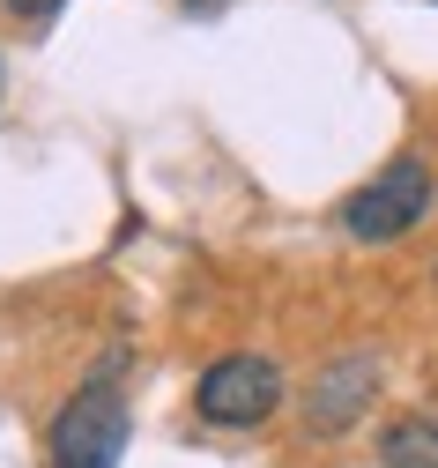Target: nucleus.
Wrapping results in <instances>:
<instances>
[{
	"label": "nucleus",
	"mask_w": 438,
	"mask_h": 468,
	"mask_svg": "<svg viewBox=\"0 0 438 468\" xmlns=\"http://www.w3.org/2000/svg\"><path fill=\"white\" fill-rule=\"evenodd\" d=\"M119 453H127V394L112 387V372H97L52 417V468H119Z\"/></svg>",
	"instance_id": "nucleus-1"
},
{
	"label": "nucleus",
	"mask_w": 438,
	"mask_h": 468,
	"mask_svg": "<svg viewBox=\"0 0 438 468\" xmlns=\"http://www.w3.org/2000/svg\"><path fill=\"white\" fill-rule=\"evenodd\" d=\"M194 409H201V424H216V431H253V424H268L283 409V372L268 357H253V349L216 357L194 379Z\"/></svg>",
	"instance_id": "nucleus-2"
},
{
	"label": "nucleus",
	"mask_w": 438,
	"mask_h": 468,
	"mask_svg": "<svg viewBox=\"0 0 438 468\" xmlns=\"http://www.w3.org/2000/svg\"><path fill=\"white\" fill-rule=\"evenodd\" d=\"M423 216H431V171H423L416 156H394L387 171H371V179L342 201V230L364 239V246L401 239V230L423 223Z\"/></svg>",
	"instance_id": "nucleus-3"
},
{
	"label": "nucleus",
	"mask_w": 438,
	"mask_h": 468,
	"mask_svg": "<svg viewBox=\"0 0 438 468\" xmlns=\"http://www.w3.org/2000/svg\"><path fill=\"white\" fill-rule=\"evenodd\" d=\"M371 394H379V365L371 357H335L320 379H312V394H304V424L312 431H349L371 409Z\"/></svg>",
	"instance_id": "nucleus-4"
},
{
	"label": "nucleus",
	"mask_w": 438,
	"mask_h": 468,
	"mask_svg": "<svg viewBox=\"0 0 438 468\" xmlns=\"http://www.w3.org/2000/svg\"><path fill=\"white\" fill-rule=\"evenodd\" d=\"M379 468H438V417H401L379 431Z\"/></svg>",
	"instance_id": "nucleus-5"
},
{
	"label": "nucleus",
	"mask_w": 438,
	"mask_h": 468,
	"mask_svg": "<svg viewBox=\"0 0 438 468\" xmlns=\"http://www.w3.org/2000/svg\"><path fill=\"white\" fill-rule=\"evenodd\" d=\"M68 0H8V16H23V23H45V16H59Z\"/></svg>",
	"instance_id": "nucleus-6"
},
{
	"label": "nucleus",
	"mask_w": 438,
	"mask_h": 468,
	"mask_svg": "<svg viewBox=\"0 0 438 468\" xmlns=\"http://www.w3.org/2000/svg\"><path fill=\"white\" fill-rule=\"evenodd\" d=\"M0 82H8V75H0Z\"/></svg>",
	"instance_id": "nucleus-7"
}]
</instances>
